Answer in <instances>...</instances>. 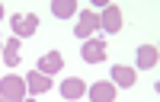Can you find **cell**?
Returning a JSON list of instances; mask_svg holds the SVG:
<instances>
[{"instance_id":"1","label":"cell","mask_w":160,"mask_h":102,"mask_svg":"<svg viewBox=\"0 0 160 102\" xmlns=\"http://www.w3.org/2000/svg\"><path fill=\"white\" fill-rule=\"evenodd\" d=\"M0 99H7V102H22L26 99V80L16 73H10L0 80Z\"/></svg>"},{"instance_id":"2","label":"cell","mask_w":160,"mask_h":102,"mask_svg":"<svg viewBox=\"0 0 160 102\" xmlns=\"http://www.w3.org/2000/svg\"><path fill=\"white\" fill-rule=\"evenodd\" d=\"M35 29H38L35 13H16V16H13V32H16V38H29V35H35Z\"/></svg>"},{"instance_id":"3","label":"cell","mask_w":160,"mask_h":102,"mask_svg":"<svg viewBox=\"0 0 160 102\" xmlns=\"http://www.w3.org/2000/svg\"><path fill=\"white\" fill-rule=\"evenodd\" d=\"M106 54H109V48H106L102 38H87L83 51H80V58H83L87 64H99V61H106Z\"/></svg>"},{"instance_id":"4","label":"cell","mask_w":160,"mask_h":102,"mask_svg":"<svg viewBox=\"0 0 160 102\" xmlns=\"http://www.w3.org/2000/svg\"><path fill=\"white\" fill-rule=\"evenodd\" d=\"M96 29H99L96 10H83V13H80V19H77V26H74V35H77V38H90Z\"/></svg>"},{"instance_id":"5","label":"cell","mask_w":160,"mask_h":102,"mask_svg":"<svg viewBox=\"0 0 160 102\" xmlns=\"http://www.w3.org/2000/svg\"><path fill=\"white\" fill-rule=\"evenodd\" d=\"M99 26H102L106 32H122V7H118V3H109V7H102Z\"/></svg>"},{"instance_id":"6","label":"cell","mask_w":160,"mask_h":102,"mask_svg":"<svg viewBox=\"0 0 160 102\" xmlns=\"http://www.w3.org/2000/svg\"><path fill=\"white\" fill-rule=\"evenodd\" d=\"M87 96H90V102H115V83H93V86H87Z\"/></svg>"},{"instance_id":"7","label":"cell","mask_w":160,"mask_h":102,"mask_svg":"<svg viewBox=\"0 0 160 102\" xmlns=\"http://www.w3.org/2000/svg\"><path fill=\"white\" fill-rule=\"evenodd\" d=\"M26 86H29L32 96H42V93L51 89V76H45L42 70H29V73H26Z\"/></svg>"},{"instance_id":"8","label":"cell","mask_w":160,"mask_h":102,"mask_svg":"<svg viewBox=\"0 0 160 102\" xmlns=\"http://www.w3.org/2000/svg\"><path fill=\"white\" fill-rule=\"evenodd\" d=\"M64 67V58H61V51H45L42 58H38V67L35 70H42L45 76H51V73H58Z\"/></svg>"},{"instance_id":"9","label":"cell","mask_w":160,"mask_h":102,"mask_svg":"<svg viewBox=\"0 0 160 102\" xmlns=\"http://www.w3.org/2000/svg\"><path fill=\"white\" fill-rule=\"evenodd\" d=\"M61 96L64 99H80V96H87V83H83V76H68V80L61 83Z\"/></svg>"},{"instance_id":"10","label":"cell","mask_w":160,"mask_h":102,"mask_svg":"<svg viewBox=\"0 0 160 102\" xmlns=\"http://www.w3.org/2000/svg\"><path fill=\"white\" fill-rule=\"evenodd\" d=\"M157 61H160V48H157V45H141V48H138V67L154 70Z\"/></svg>"},{"instance_id":"11","label":"cell","mask_w":160,"mask_h":102,"mask_svg":"<svg viewBox=\"0 0 160 102\" xmlns=\"http://www.w3.org/2000/svg\"><path fill=\"white\" fill-rule=\"evenodd\" d=\"M135 80H138V76H135V70H131V67H125V64H115V67H112V83L115 86H135Z\"/></svg>"},{"instance_id":"12","label":"cell","mask_w":160,"mask_h":102,"mask_svg":"<svg viewBox=\"0 0 160 102\" xmlns=\"http://www.w3.org/2000/svg\"><path fill=\"white\" fill-rule=\"evenodd\" d=\"M77 13V0H51V16L58 19H68Z\"/></svg>"},{"instance_id":"13","label":"cell","mask_w":160,"mask_h":102,"mask_svg":"<svg viewBox=\"0 0 160 102\" xmlns=\"http://www.w3.org/2000/svg\"><path fill=\"white\" fill-rule=\"evenodd\" d=\"M3 61H7V67H16V64L22 61V54H19V38L3 42Z\"/></svg>"},{"instance_id":"14","label":"cell","mask_w":160,"mask_h":102,"mask_svg":"<svg viewBox=\"0 0 160 102\" xmlns=\"http://www.w3.org/2000/svg\"><path fill=\"white\" fill-rule=\"evenodd\" d=\"M0 19H3V7H0Z\"/></svg>"},{"instance_id":"15","label":"cell","mask_w":160,"mask_h":102,"mask_svg":"<svg viewBox=\"0 0 160 102\" xmlns=\"http://www.w3.org/2000/svg\"><path fill=\"white\" fill-rule=\"evenodd\" d=\"M22 102H35V99H22Z\"/></svg>"},{"instance_id":"16","label":"cell","mask_w":160,"mask_h":102,"mask_svg":"<svg viewBox=\"0 0 160 102\" xmlns=\"http://www.w3.org/2000/svg\"><path fill=\"white\" fill-rule=\"evenodd\" d=\"M0 51H3V42H0Z\"/></svg>"},{"instance_id":"17","label":"cell","mask_w":160,"mask_h":102,"mask_svg":"<svg viewBox=\"0 0 160 102\" xmlns=\"http://www.w3.org/2000/svg\"><path fill=\"white\" fill-rule=\"evenodd\" d=\"M0 102H7V99H0Z\"/></svg>"}]
</instances>
